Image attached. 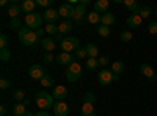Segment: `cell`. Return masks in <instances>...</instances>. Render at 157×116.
I'll return each mask as SVG.
<instances>
[{
    "mask_svg": "<svg viewBox=\"0 0 157 116\" xmlns=\"http://www.w3.org/2000/svg\"><path fill=\"white\" fill-rule=\"evenodd\" d=\"M35 104L39 110H49L50 107L54 108L55 105V99L52 96V93H47V91H39L35 97Z\"/></svg>",
    "mask_w": 157,
    "mask_h": 116,
    "instance_id": "1",
    "label": "cell"
},
{
    "mask_svg": "<svg viewBox=\"0 0 157 116\" xmlns=\"http://www.w3.org/2000/svg\"><path fill=\"white\" fill-rule=\"evenodd\" d=\"M43 14H39V13H32V14H27L24 19V24H25V27H29L30 30H38V28H41V25H43Z\"/></svg>",
    "mask_w": 157,
    "mask_h": 116,
    "instance_id": "2",
    "label": "cell"
},
{
    "mask_svg": "<svg viewBox=\"0 0 157 116\" xmlns=\"http://www.w3.org/2000/svg\"><path fill=\"white\" fill-rule=\"evenodd\" d=\"M82 74H83L82 64L80 63H72V64H69L68 69H66V79H68V82L72 83V82H77L78 79H80Z\"/></svg>",
    "mask_w": 157,
    "mask_h": 116,
    "instance_id": "3",
    "label": "cell"
},
{
    "mask_svg": "<svg viewBox=\"0 0 157 116\" xmlns=\"http://www.w3.org/2000/svg\"><path fill=\"white\" fill-rule=\"evenodd\" d=\"M60 47H61L63 52L71 54L72 50H77L78 49V38H75V36H66V38H63V39L60 41Z\"/></svg>",
    "mask_w": 157,
    "mask_h": 116,
    "instance_id": "4",
    "label": "cell"
},
{
    "mask_svg": "<svg viewBox=\"0 0 157 116\" xmlns=\"http://www.w3.org/2000/svg\"><path fill=\"white\" fill-rule=\"evenodd\" d=\"M98 82H99V85H102V86L110 85V83L113 82V72H112L110 69H102V71L98 74Z\"/></svg>",
    "mask_w": 157,
    "mask_h": 116,
    "instance_id": "5",
    "label": "cell"
},
{
    "mask_svg": "<svg viewBox=\"0 0 157 116\" xmlns=\"http://www.w3.org/2000/svg\"><path fill=\"white\" fill-rule=\"evenodd\" d=\"M46 74L47 72H46V69L41 66V64H33V66H30V69H29V75L32 77L33 80H41Z\"/></svg>",
    "mask_w": 157,
    "mask_h": 116,
    "instance_id": "6",
    "label": "cell"
},
{
    "mask_svg": "<svg viewBox=\"0 0 157 116\" xmlns=\"http://www.w3.org/2000/svg\"><path fill=\"white\" fill-rule=\"evenodd\" d=\"M140 72L145 75L149 82H155L157 80V74H155L154 68L151 66V64H148V63H143L141 64V66H140Z\"/></svg>",
    "mask_w": 157,
    "mask_h": 116,
    "instance_id": "7",
    "label": "cell"
},
{
    "mask_svg": "<svg viewBox=\"0 0 157 116\" xmlns=\"http://www.w3.org/2000/svg\"><path fill=\"white\" fill-rule=\"evenodd\" d=\"M74 11H75V6H72L71 3H61L60 8H58V13H60V16L64 17V19H72L74 16Z\"/></svg>",
    "mask_w": 157,
    "mask_h": 116,
    "instance_id": "8",
    "label": "cell"
},
{
    "mask_svg": "<svg viewBox=\"0 0 157 116\" xmlns=\"http://www.w3.org/2000/svg\"><path fill=\"white\" fill-rule=\"evenodd\" d=\"M52 96H54L55 102L57 100H64L68 97V88L63 86V85H58L55 88H52Z\"/></svg>",
    "mask_w": 157,
    "mask_h": 116,
    "instance_id": "9",
    "label": "cell"
},
{
    "mask_svg": "<svg viewBox=\"0 0 157 116\" xmlns=\"http://www.w3.org/2000/svg\"><path fill=\"white\" fill-rule=\"evenodd\" d=\"M54 113H55V116H68V113H69L68 104L64 100H57L54 105Z\"/></svg>",
    "mask_w": 157,
    "mask_h": 116,
    "instance_id": "10",
    "label": "cell"
},
{
    "mask_svg": "<svg viewBox=\"0 0 157 116\" xmlns=\"http://www.w3.org/2000/svg\"><path fill=\"white\" fill-rule=\"evenodd\" d=\"M58 17H60V13H58V9H54V8H47L43 14V19L47 24H55L58 21Z\"/></svg>",
    "mask_w": 157,
    "mask_h": 116,
    "instance_id": "11",
    "label": "cell"
},
{
    "mask_svg": "<svg viewBox=\"0 0 157 116\" xmlns=\"http://www.w3.org/2000/svg\"><path fill=\"white\" fill-rule=\"evenodd\" d=\"M85 13H86V6L83 5H75V11H74V16H72V22L74 24H82L83 22V16H85Z\"/></svg>",
    "mask_w": 157,
    "mask_h": 116,
    "instance_id": "12",
    "label": "cell"
},
{
    "mask_svg": "<svg viewBox=\"0 0 157 116\" xmlns=\"http://www.w3.org/2000/svg\"><path fill=\"white\" fill-rule=\"evenodd\" d=\"M55 60H57L60 64H66V66L75 63V57H72L71 54H66V52H60V54L55 57Z\"/></svg>",
    "mask_w": 157,
    "mask_h": 116,
    "instance_id": "13",
    "label": "cell"
},
{
    "mask_svg": "<svg viewBox=\"0 0 157 116\" xmlns=\"http://www.w3.org/2000/svg\"><path fill=\"white\" fill-rule=\"evenodd\" d=\"M109 8H110V2L109 0H98V2L94 3V11L98 13V14H105V13H109Z\"/></svg>",
    "mask_w": 157,
    "mask_h": 116,
    "instance_id": "14",
    "label": "cell"
},
{
    "mask_svg": "<svg viewBox=\"0 0 157 116\" xmlns=\"http://www.w3.org/2000/svg\"><path fill=\"white\" fill-rule=\"evenodd\" d=\"M126 22H127V25H129L130 28H138L140 25H141V22H143V19H141L140 14H130Z\"/></svg>",
    "mask_w": 157,
    "mask_h": 116,
    "instance_id": "15",
    "label": "cell"
},
{
    "mask_svg": "<svg viewBox=\"0 0 157 116\" xmlns=\"http://www.w3.org/2000/svg\"><path fill=\"white\" fill-rule=\"evenodd\" d=\"M36 41H38V36H36V33H35V32H30L27 36H24L22 39H21V43H22L24 46H27V47L35 46V44H36Z\"/></svg>",
    "mask_w": 157,
    "mask_h": 116,
    "instance_id": "16",
    "label": "cell"
},
{
    "mask_svg": "<svg viewBox=\"0 0 157 116\" xmlns=\"http://www.w3.org/2000/svg\"><path fill=\"white\" fill-rule=\"evenodd\" d=\"M124 6L130 11V13H132V14H138V13H140V5H138V2H137V0H124Z\"/></svg>",
    "mask_w": 157,
    "mask_h": 116,
    "instance_id": "17",
    "label": "cell"
},
{
    "mask_svg": "<svg viewBox=\"0 0 157 116\" xmlns=\"http://www.w3.org/2000/svg\"><path fill=\"white\" fill-rule=\"evenodd\" d=\"M35 6H36L35 0H24L22 5H21L22 13H27V14H32V13H35Z\"/></svg>",
    "mask_w": 157,
    "mask_h": 116,
    "instance_id": "18",
    "label": "cell"
},
{
    "mask_svg": "<svg viewBox=\"0 0 157 116\" xmlns=\"http://www.w3.org/2000/svg\"><path fill=\"white\" fill-rule=\"evenodd\" d=\"M41 46L44 50H47L49 54H52V50H55V41L54 38H43L41 39Z\"/></svg>",
    "mask_w": 157,
    "mask_h": 116,
    "instance_id": "19",
    "label": "cell"
},
{
    "mask_svg": "<svg viewBox=\"0 0 157 116\" xmlns=\"http://www.w3.org/2000/svg\"><path fill=\"white\" fill-rule=\"evenodd\" d=\"M6 13H8V16H10L11 19H16V17H19V13H22V8H21V5H17V3H11L10 8L6 9Z\"/></svg>",
    "mask_w": 157,
    "mask_h": 116,
    "instance_id": "20",
    "label": "cell"
},
{
    "mask_svg": "<svg viewBox=\"0 0 157 116\" xmlns=\"http://www.w3.org/2000/svg\"><path fill=\"white\" fill-rule=\"evenodd\" d=\"M27 105L24 104V102H16L14 105H13V114L14 116H24L25 113H27V108H25Z\"/></svg>",
    "mask_w": 157,
    "mask_h": 116,
    "instance_id": "21",
    "label": "cell"
},
{
    "mask_svg": "<svg viewBox=\"0 0 157 116\" xmlns=\"http://www.w3.org/2000/svg\"><path fill=\"white\" fill-rule=\"evenodd\" d=\"M74 22L72 21H63V22H60V25H58V33H61V35H66V33H69L71 30H72V25Z\"/></svg>",
    "mask_w": 157,
    "mask_h": 116,
    "instance_id": "22",
    "label": "cell"
},
{
    "mask_svg": "<svg viewBox=\"0 0 157 116\" xmlns=\"http://www.w3.org/2000/svg\"><path fill=\"white\" fill-rule=\"evenodd\" d=\"M110 71L113 72V75H121L124 71V63L123 61H113L110 64Z\"/></svg>",
    "mask_w": 157,
    "mask_h": 116,
    "instance_id": "23",
    "label": "cell"
},
{
    "mask_svg": "<svg viewBox=\"0 0 157 116\" xmlns=\"http://www.w3.org/2000/svg\"><path fill=\"white\" fill-rule=\"evenodd\" d=\"M96 108L94 104H90V102H83V107H82V116H94Z\"/></svg>",
    "mask_w": 157,
    "mask_h": 116,
    "instance_id": "24",
    "label": "cell"
},
{
    "mask_svg": "<svg viewBox=\"0 0 157 116\" xmlns=\"http://www.w3.org/2000/svg\"><path fill=\"white\" fill-rule=\"evenodd\" d=\"M86 21H88L91 25H98V24L102 22V16L98 14L96 11H93V13H88V14H86Z\"/></svg>",
    "mask_w": 157,
    "mask_h": 116,
    "instance_id": "25",
    "label": "cell"
},
{
    "mask_svg": "<svg viewBox=\"0 0 157 116\" xmlns=\"http://www.w3.org/2000/svg\"><path fill=\"white\" fill-rule=\"evenodd\" d=\"M85 50L88 54V58H98V55H99V47L94 46V44H86Z\"/></svg>",
    "mask_w": 157,
    "mask_h": 116,
    "instance_id": "26",
    "label": "cell"
},
{
    "mask_svg": "<svg viewBox=\"0 0 157 116\" xmlns=\"http://www.w3.org/2000/svg\"><path fill=\"white\" fill-rule=\"evenodd\" d=\"M115 24V16L112 14V13H105V14H102V22L101 25H107V27H110V25Z\"/></svg>",
    "mask_w": 157,
    "mask_h": 116,
    "instance_id": "27",
    "label": "cell"
},
{
    "mask_svg": "<svg viewBox=\"0 0 157 116\" xmlns=\"http://www.w3.org/2000/svg\"><path fill=\"white\" fill-rule=\"evenodd\" d=\"M39 83H41V86L43 88H50L52 85H54V79H52V75H49V74H46L41 80H39Z\"/></svg>",
    "mask_w": 157,
    "mask_h": 116,
    "instance_id": "28",
    "label": "cell"
},
{
    "mask_svg": "<svg viewBox=\"0 0 157 116\" xmlns=\"http://www.w3.org/2000/svg\"><path fill=\"white\" fill-rule=\"evenodd\" d=\"M44 30H46L47 35L55 36V35H58V25L57 24H47L46 27H44Z\"/></svg>",
    "mask_w": 157,
    "mask_h": 116,
    "instance_id": "29",
    "label": "cell"
},
{
    "mask_svg": "<svg viewBox=\"0 0 157 116\" xmlns=\"http://www.w3.org/2000/svg\"><path fill=\"white\" fill-rule=\"evenodd\" d=\"M98 66H99L98 58H88V60L85 61V68H86V69H90V71H94Z\"/></svg>",
    "mask_w": 157,
    "mask_h": 116,
    "instance_id": "30",
    "label": "cell"
},
{
    "mask_svg": "<svg viewBox=\"0 0 157 116\" xmlns=\"http://www.w3.org/2000/svg\"><path fill=\"white\" fill-rule=\"evenodd\" d=\"M98 35L102 38L110 36V27H107V25H98Z\"/></svg>",
    "mask_w": 157,
    "mask_h": 116,
    "instance_id": "31",
    "label": "cell"
},
{
    "mask_svg": "<svg viewBox=\"0 0 157 116\" xmlns=\"http://www.w3.org/2000/svg\"><path fill=\"white\" fill-rule=\"evenodd\" d=\"M10 58H11V52H10V49H8V47H6V49H0V60H2V63L10 61Z\"/></svg>",
    "mask_w": 157,
    "mask_h": 116,
    "instance_id": "32",
    "label": "cell"
},
{
    "mask_svg": "<svg viewBox=\"0 0 157 116\" xmlns=\"http://www.w3.org/2000/svg\"><path fill=\"white\" fill-rule=\"evenodd\" d=\"M13 99H14L16 102H24L25 100V91L24 89H16L14 94H13Z\"/></svg>",
    "mask_w": 157,
    "mask_h": 116,
    "instance_id": "33",
    "label": "cell"
},
{
    "mask_svg": "<svg viewBox=\"0 0 157 116\" xmlns=\"http://www.w3.org/2000/svg\"><path fill=\"white\" fill-rule=\"evenodd\" d=\"M151 13H152V9H151L149 6H141L138 14L141 16V19H146V17H149V16H151Z\"/></svg>",
    "mask_w": 157,
    "mask_h": 116,
    "instance_id": "34",
    "label": "cell"
},
{
    "mask_svg": "<svg viewBox=\"0 0 157 116\" xmlns=\"http://www.w3.org/2000/svg\"><path fill=\"white\" fill-rule=\"evenodd\" d=\"M120 38H121V41L123 43H129L130 39H132V33H130L129 30H124V32H121V35H120Z\"/></svg>",
    "mask_w": 157,
    "mask_h": 116,
    "instance_id": "35",
    "label": "cell"
},
{
    "mask_svg": "<svg viewBox=\"0 0 157 116\" xmlns=\"http://www.w3.org/2000/svg\"><path fill=\"white\" fill-rule=\"evenodd\" d=\"M21 25H22V21H21L19 17L11 19V21H10V27H11V28H22Z\"/></svg>",
    "mask_w": 157,
    "mask_h": 116,
    "instance_id": "36",
    "label": "cell"
},
{
    "mask_svg": "<svg viewBox=\"0 0 157 116\" xmlns=\"http://www.w3.org/2000/svg\"><path fill=\"white\" fill-rule=\"evenodd\" d=\"M83 100H85V102H90V104H94V102H96L98 99H96V96H94L93 93H85Z\"/></svg>",
    "mask_w": 157,
    "mask_h": 116,
    "instance_id": "37",
    "label": "cell"
},
{
    "mask_svg": "<svg viewBox=\"0 0 157 116\" xmlns=\"http://www.w3.org/2000/svg\"><path fill=\"white\" fill-rule=\"evenodd\" d=\"M10 86H11V82L6 77H2V79H0V89H8Z\"/></svg>",
    "mask_w": 157,
    "mask_h": 116,
    "instance_id": "38",
    "label": "cell"
},
{
    "mask_svg": "<svg viewBox=\"0 0 157 116\" xmlns=\"http://www.w3.org/2000/svg\"><path fill=\"white\" fill-rule=\"evenodd\" d=\"M85 57H88L85 47H83V49H77V50H75V58H77V60H82V58H85Z\"/></svg>",
    "mask_w": 157,
    "mask_h": 116,
    "instance_id": "39",
    "label": "cell"
},
{
    "mask_svg": "<svg viewBox=\"0 0 157 116\" xmlns=\"http://www.w3.org/2000/svg\"><path fill=\"white\" fill-rule=\"evenodd\" d=\"M30 32H32V30H30L29 27H22V28H19V32H17V35H19V39H22L24 36H27Z\"/></svg>",
    "mask_w": 157,
    "mask_h": 116,
    "instance_id": "40",
    "label": "cell"
},
{
    "mask_svg": "<svg viewBox=\"0 0 157 116\" xmlns=\"http://www.w3.org/2000/svg\"><path fill=\"white\" fill-rule=\"evenodd\" d=\"M6 46H8V36L0 35V49H6Z\"/></svg>",
    "mask_w": 157,
    "mask_h": 116,
    "instance_id": "41",
    "label": "cell"
},
{
    "mask_svg": "<svg viewBox=\"0 0 157 116\" xmlns=\"http://www.w3.org/2000/svg\"><path fill=\"white\" fill-rule=\"evenodd\" d=\"M148 32H149L151 35H157V22H151V24L148 25Z\"/></svg>",
    "mask_w": 157,
    "mask_h": 116,
    "instance_id": "42",
    "label": "cell"
},
{
    "mask_svg": "<svg viewBox=\"0 0 157 116\" xmlns=\"http://www.w3.org/2000/svg\"><path fill=\"white\" fill-rule=\"evenodd\" d=\"M36 5H38V6H44V8H47V6L52 5V0H36Z\"/></svg>",
    "mask_w": 157,
    "mask_h": 116,
    "instance_id": "43",
    "label": "cell"
},
{
    "mask_svg": "<svg viewBox=\"0 0 157 116\" xmlns=\"http://www.w3.org/2000/svg\"><path fill=\"white\" fill-rule=\"evenodd\" d=\"M98 63H99V66H107V64L110 63V60H109V57H99Z\"/></svg>",
    "mask_w": 157,
    "mask_h": 116,
    "instance_id": "44",
    "label": "cell"
},
{
    "mask_svg": "<svg viewBox=\"0 0 157 116\" xmlns=\"http://www.w3.org/2000/svg\"><path fill=\"white\" fill-rule=\"evenodd\" d=\"M43 60H44V63H47V64H49V63H52V61L55 60V57L52 55V54H49V52H46V54H44V58H43Z\"/></svg>",
    "mask_w": 157,
    "mask_h": 116,
    "instance_id": "45",
    "label": "cell"
},
{
    "mask_svg": "<svg viewBox=\"0 0 157 116\" xmlns=\"http://www.w3.org/2000/svg\"><path fill=\"white\" fill-rule=\"evenodd\" d=\"M35 33H36V36H38V38H43V36L46 35V30H44V28H38Z\"/></svg>",
    "mask_w": 157,
    "mask_h": 116,
    "instance_id": "46",
    "label": "cell"
},
{
    "mask_svg": "<svg viewBox=\"0 0 157 116\" xmlns=\"http://www.w3.org/2000/svg\"><path fill=\"white\" fill-rule=\"evenodd\" d=\"M35 116H50V114H49L46 110H39L38 113H35Z\"/></svg>",
    "mask_w": 157,
    "mask_h": 116,
    "instance_id": "47",
    "label": "cell"
},
{
    "mask_svg": "<svg viewBox=\"0 0 157 116\" xmlns=\"http://www.w3.org/2000/svg\"><path fill=\"white\" fill-rule=\"evenodd\" d=\"M6 114V107L2 104V105H0V116H5Z\"/></svg>",
    "mask_w": 157,
    "mask_h": 116,
    "instance_id": "48",
    "label": "cell"
},
{
    "mask_svg": "<svg viewBox=\"0 0 157 116\" xmlns=\"http://www.w3.org/2000/svg\"><path fill=\"white\" fill-rule=\"evenodd\" d=\"M78 3H80V5H83V6H90V5H91V2H90V0H80Z\"/></svg>",
    "mask_w": 157,
    "mask_h": 116,
    "instance_id": "49",
    "label": "cell"
},
{
    "mask_svg": "<svg viewBox=\"0 0 157 116\" xmlns=\"http://www.w3.org/2000/svg\"><path fill=\"white\" fill-rule=\"evenodd\" d=\"M0 5H2V6H6V5H8V0H2V2H0Z\"/></svg>",
    "mask_w": 157,
    "mask_h": 116,
    "instance_id": "50",
    "label": "cell"
},
{
    "mask_svg": "<svg viewBox=\"0 0 157 116\" xmlns=\"http://www.w3.org/2000/svg\"><path fill=\"white\" fill-rule=\"evenodd\" d=\"M120 80V75H113V82H118Z\"/></svg>",
    "mask_w": 157,
    "mask_h": 116,
    "instance_id": "51",
    "label": "cell"
},
{
    "mask_svg": "<svg viewBox=\"0 0 157 116\" xmlns=\"http://www.w3.org/2000/svg\"><path fill=\"white\" fill-rule=\"evenodd\" d=\"M24 116H35V113H32V111H27V113H25Z\"/></svg>",
    "mask_w": 157,
    "mask_h": 116,
    "instance_id": "52",
    "label": "cell"
},
{
    "mask_svg": "<svg viewBox=\"0 0 157 116\" xmlns=\"http://www.w3.org/2000/svg\"><path fill=\"white\" fill-rule=\"evenodd\" d=\"M155 17H157V8H155Z\"/></svg>",
    "mask_w": 157,
    "mask_h": 116,
    "instance_id": "53",
    "label": "cell"
},
{
    "mask_svg": "<svg viewBox=\"0 0 157 116\" xmlns=\"http://www.w3.org/2000/svg\"><path fill=\"white\" fill-rule=\"evenodd\" d=\"M155 43H157V41H155Z\"/></svg>",
    "mask_w": 157,
    "mask_h": 116,
    "instance_id": "54",
    "label": "cell"
}]
</instances>
